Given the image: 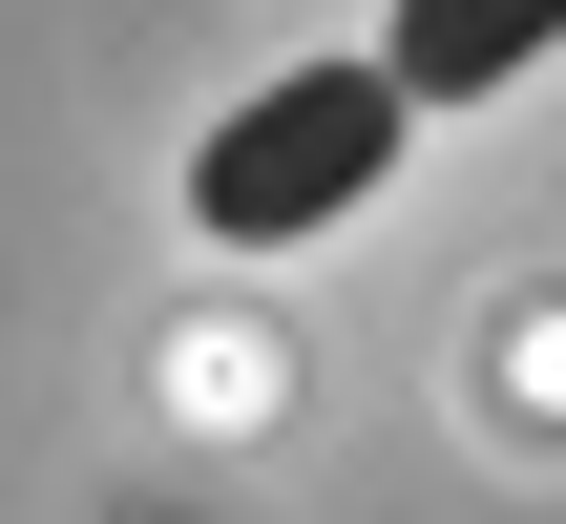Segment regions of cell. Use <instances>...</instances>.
<instances>
[{
	"mask_svg": "<svg viewBox=\"0 0 566 524\" xmlns=\"http://www.w3.org/2000/svg\"><path fill=\"white\" fill-rule=\"evenodd\" d=\"M399 84L378 63H273L210 147H189V231L210 252H315V231H357L378 189H399Z\"/></svg>",
	"mask_w": 566,
	"mask_h": 524,
	"instance_id": "6da1fadb",
	"label": "cell"
},
{
	"mask_svg": "<svg viewBox=\"0 0 566 524\" xmlns=\"http://www.w3.org/2000/svg\"><path fill=\"white\" fill-rule=\"evenodd\" d=\"M546 42H566V0H399L357 63H378V84H399V126H420V105H483V84H525Z\"/></svg>",
	"mask_w": 566,
	"mask_h": 524,
	"instance_id": "7a4b0ae2",
	"label": "cell"
}]
</instances>
